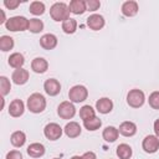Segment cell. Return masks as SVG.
<instances>
[{
    "label": "cell",
    "mask_w": 159,
    "mask_h": 159,
    "mask_svg": "<svg viewBox=\"0 0 159 159\" xmlns=\"http://www.w3.org/2000/svg\"><path fill=\"white\" fill-rule=\"evenodd\" d=\"M11 91V82L6 76H0V92L1 96L5 97Z\"/></svg>",
    "instance_id": "31"
},
{
    "label": "cell",
    "mask_w": 159,
    "mask_h": 159,
    "mask_svg": "<svg viewBox=\"0 0 159 159\" xmlns=\"http://www.w3.org/2000/svg\"><path fill=\"white\" fill-rule=\"evenodd\" d=\"M45 10H46V6L42 1H32L30 4V7H29V11L35 16L42 15L45 12Z\"/></svg>",
    "instance_id": "30"
},
{
    "label": "cell",
    "mask_w": 159,
    "mask_h": 159,
    "mask_svg": "<svg viewBox=\"0 0 159 159\" xmlns=\"http://www.w3.org/2000/svg\"><path fill=\"white\" fill-rule=\"evenodd\" d=\"M62 133H63V129L61 128L60 124L55 123V122H51V123H47L43 128V134L45 137L51 140V142H55V140H58L61 137H62Z\"/></svg>",
    "instance_id": "7"
},
{
    "label": "cell",
    "mask_w": 159,
    "mask_h": 159,
    "mask_svg": "<svg viewBox=\"0 0 159 159\" xmlns=\"http://www.w3.org/2000/svg\"><path fill=\"white\" fill-rule=\"evenodd\" d=\"M0 12H1L0 25H5V24H6V21H7V19H6V16H5V11H4V10H0Z\"/></svg>",
    "instance_id": "38"
},
{
    "label": "cell",
    "mask_w": 159,
    "mask_h": 159,
    "mask_svg": "<svg viewBox=\"0 0 159 159\" xmlns=\"http://www.w3.org/2000/svg\"><path fill=\"white\" fill-rule=\"evenodd\" d=\"M6 30L11 32H17V31H26L29 30V20L25 16H11L7 19L5 24Z\"/></svg>",
    "instance_id": "3"
},
{
    "label": "cell",
    "mask_w": 159,
    "mask_h": 159,
    "mask_svg": "<svg viewBox=\"0 0 159 159\" xmlns=\"http://www.w3.org/2000/svg\"><path fill=\"white\" fill-rule=\"evenodd\" d=\"M120 11L124 16L127 17H133L138 14L139 11V5L137 1L134 0H127L122 4V7H120Z\"/></svg>",
    "instance_id": "11"
},
{
    "label": "cell",
    "mask_w": 159,
    "mask_h": 159,
    "mask_svg": "<svg viewBox=\"0 0 159 159\" xmlns=\"http://www.w3.org/2000/svg\"><path fill=\"white\" fill-rule=\"evenodd\" d=\"M7 63H9L10 67H12V68H15V70L22 68V66H24V63H25V57H24V55L20 53V52H14V53H11V55L9 56Z\"/></svg>",
    "instance_id": "21"
},
{
    "label": "cell",
    "mask_w": 159,
    "mask_h": 159,
    "mask_svg": "<svg viewBox=\"0 0 159 159\" xmlns=\"http://www.w3.org/2000/svg\"><path fill=\"white\" fill-rule=\"evenodd\" d=\"M102 137H103V139H104L107 143H113V142H116V140L118 139V137H119V130H118V128H116V127H113V125H108V127H106V128L103 129Z\"/></svg>",
    "instance_id": "20"
},
{
    "label": "cell",
    "mask_w": 159,
    "mask_h": 159,
    "mask_svg": "<svg viewBox=\"0 0 159 159\" xmlns=\"http://www.w3.org/2000/svg\"><path fill=\"white\" fill-rule=\"evenodd\" d=\"M31 70L35 73H45L48 70V62L43 57H35L31 61Z\"/></svg>",
    "instance_id": "18"
},
{
    "label": "cell",
    "mask_w": 159,
    "mask_h": 159,
    "mask_svg": "<svg viewBox=\"0 0 159 159\" xmlns=\"http://www.w3.org/2000/svg\"><path fill=\"white\" fill-rule=\"evenodd\" d=\"M116 154L119 159H130L133 155V149L129 144L127 143H122L117 147L116 149Z\"/></svg>",
    "instance_id": "22"
},
{
    "label": "cell",
    "mask_w": 159,
    "mask_h": 159,
    "mask_svg": "<svg viewBox=\"0 0 159 159\" xmlns=\"http://www.w3.org/2000/svg\"><path fill=\"white\" fill-rule=\"evenodd\" d=\"M14 45H15V42H14V39L11 36L2 35L0 37V50L2 52H7V51L12 50L14 48Z\"/></svg>",
    "instance_id": "26"
},
{
    "label": "cell",
    "mask_w": 159,
    "mask_h": 159,
    "mask_svg": "<svg viewBox=\"0 0 159 159\" xmlns=\"http://www.w3.org/2000/svg\"><path fill=\"white\" fill-rule=\"evenodd\" d=\"M88 97V89L83 84H76L70 88L68 91V99L72 103H81L84 102Z\"/></svg>",
    "instance_id": "5"
},
{
    "label": "cell",
    "mask_w": 159,
    "mask_h": 159,
    "mask_svg": "<svg viewBox=\"0 0 159 159\" xmlns=\"http://www.w3.org/2000/svg\"><path fill=\"white\" fill-rule=\"evenodd\" d=\"M118 130L119 134H122L123 137H133L137 133V124L132 120H125L120 123Z\"/></svg>",
    "instance_id": "17"
},
{
    "label": "cell",
    "mask_w": 159,
    "mask_h": 159,
    "mask_svg": "<svg viewBox=\"0 0 159 159\" xmlns=\"http://www.w3.org/2000/svg\"><path fill=\"white\" fill-rule=\"evenodd\" d=\"M86 24H87V26H88L91 30H93V31H99V30H102V29L104 27L106 21H104V17H103L102 15H99V14H92V15H89V16L87 17Z\"/></svg>",
    "instance_id": "9"
},
{
    "label": "cell",
    "mask_w": 159,
    "mask_h": 159,
    "mask_svg": "<svg viewBox=\"0 0 159 159\" xmlns=\"http://www.w3.org/2000/svg\"><path fill=\"white\" fill-rule=\"evenodd\" d=\"M5 159H22V154H21V152L14 149V150H10L6 153Z\"/></svg>",
    "instance_id": "34"
},
{
    "label": "cell",
    "mask_w": 159,
    "mask_h": 159,
    "mask_svg": "<svg viewBox=\"0 0 159 159\" xmlns=\"http://www.w3.org/2000/svg\"><path fill=\"white\" fill-rule=\"evenodd\" d=\"M96 109L101 114H108L113 109V102L108 97H102L96 102Z\"/></svg>",
    "instance_id": "16"
},
{
    "label": "cell",
    "mask_w": 159,
    "mask_h": 159,
    "mask_svg": "<svg viewBox=\"0 0 159 159\" xmlns=\"http://www.w3.org/2000/svg\"><path fill=\"white\" fill-rule=\"evenodd\" d=\"M153 129H154L155 135L159 138V118L155 119V122H154V124H153Z\"/></svg>",
    "instance_id": "37"
},
{
    "label": "cell",
    "mask_w": 159,
    "mask_h": 159,
    "mask_svg": "<svg viewBox=\"0 0 159 159\" xmlns=\"http://www.w3.org/2000/svg\"><path fill=\"white\" fill-rule=\"evenodd\" d=\"M145 102V94L139 88H133L127 93V103L132 108H140Z\"/></svg>",
    "instance_id": "4"
},
{
    "label": "cell",
    "mask_w": 159,
    "mask_h": 159,
    "mask_svg": "<svg viewBox=\"0 0 159 159\" xmlns=\"http://www.w3.org/2000/svg\"><path fill=\"white\" fill-rule=\"evenodd\" d=\"M142 149L148 154H154L159 150V138L155 134H149L144 137L142 142Z\"/></svg>",
    "instance_id": "8"
},
{
    "label": "cell",
    "mask_w": 159,
    "mask_h": 159,
    "mask_svg": "<svg viewBox=\"0 0 159 159\" xmlns=\"http://www.w3.org/2000/svg\"><path fill=\"white\" fill-rule=\"evenodd\" d=\"M53 159H61V158H53Z\"/></svg>",
    "instance_id": "40"
},
{
    "label": "cell",
    "mask_w": 159,
    "mask_h": 159,
    "mask_svg": "<svg viewBox=\"0 0 159 159\" xmlns=\"http://www.w3.org/2000/svg\"><path fill=\"white\" fill-rule=\"evenodd\" d=\"M93 117H96V111L89 104H84L80 108V118L82 120H87V119L93 118Z\"/></svg>",
    "instance_id": "28"
},
{
    "label": "cell",
    "mask_w": 159,
    "mask_h": 159,
    "mask_svg": "<svg viewBox=\"0 0 159 159\" xmlns=\"http://www.w3.org/2000/svg\"><path fill=\"white\" fill-rule=\"evenodd\" d=\"M148 103L153 109H159V91H154L149 94Z\"/></svg>",
    "instance_id": "32"
},
{
    "label": "cell",
    "mask_w": 159,
    "mask_h": 159,
    "mask_svg": "<svg viewBox=\"0 0 159 159\" xmlns=\"http://www.w3.org/2000/svg\"><path fill=\"white\" fill-rule=\"evenodd\" d=\"M10 143L15 148H21L26 143V134L22 130H15L10 137Z\"/></svg>",
    "instance_id": "24"
},
{
    "label": "cell",
    "mask_w": 159,
    "mask_h": 159,
    "mask_svg": "<svg viewBox=\"0 0 159 159\" xmlns=\"http://www.w3.org/2000/svg\"><path fill=\"white\" fill-rule=\"evenodd\" d=\"M42 30H43V22H42V20H40L37 17H34V19H30L29 20V31L30 32H32V34H40Z\"/></svg>",
    "instance_id": "29"
},
{
    "label": "cell",
    "mask_w": 159,
    "mask_h": 159,
    "mask_svg": "<svg viewBox=\"0 0 159 159\" xmlns=\"http://www.w3.org/2000/svg\"><path fill=\"white\" fill-rule=\"evenodd\" d=\"M70 7L66 2H55L50 7V16L56 22H63L67 19H70Z\"/></svg>",
    "instance_id": "2"
},
{
    "label": "cell",
    "mask_w": 159,
    "mask_h": 159,
    "mask_svg": "<svg viewBox=\"0 0 159 159\" xmlns=\"http://www.w3.org/2000/svg\"><path fill=\"white\" fill-rule=\"evenodd\" d=\"M43 89L48 96L55 97L61 92V83L56 78H48L43 83Z\"/></svg>",
    "instance_id": "12"
},
{
    "label": "cell",
    "mask_w": 159,
    "mask_h": 159,
    "mask_svg": "<svg viewBox=\"0 0 159 159\" xmlns=\"http://www.w3.org/2000/svg\"><path fill=\"white\" fill-rule=\"evenodd\" d=\"M86 6H87V11H97L101 7V1L98 0H87L86 1Z\"/></svg>",
    "instance_id": "33"
},
{
    "label": "cell",
    "mask_w": 159,
    "mask_h": 159,
    "mask_svg": "<svg viewBox=\"0 0 159 159\" xmlns=\"http://www.w3.org/2000/svg\"><path fill=\"white\" fill-rule=\"evenodd\" d=\"M81 132H82V128H81L80 123H77V122H75V120L68 122V123L65 125V128H63V133H65L68 138H71V139L80 137V135H81Z\"/></svg>",
    "instance_id": "15"
},
{
    "label": "cell",
    "mask_w": 159,
    "mask_h": 159,
    "mask_svg": "<svg viewBox=\"0 0 159 159\" xmlns=\"http://www.w3.org/2000/svg\"><path fill=\"white\" fill-rule=\"evenodd\" d=\"M7 111H9V114H10L11 117L19 118V117H21V116L24 114V112H25V103H24L21 99L15 98V99H12V101L10 102Z\"/></svg>",
    "instance_id": "10"
},
{
    "label": "cell",
    "mask_w": 159,
    "mask_h": 159,
    "mask_svg": "<svg viewBox=\"0 0 159 159\" xmlns=\"http://www.w3.org/2000/svg\"><path fill=\"white\" fill-rule=\"evenodd\" d=\"M57 37L53 34H45L40 37V46L43 50H53L57 46Z\"/></svg>",
    "instance_id": "14"
},
{
    "label": "cell",
    "mask_w": 159,
    "mask_h": 159,
    "mask_svg": "<svg viewBox=\"0 0 159 159\" xmlns=\"http://www.w3.org/2000/svg\"><path fill=\"white\" fill-rule=\"evenodd\" d=\"M76 30H77V21H76L75 19L70 17V19H67L66 21L62 22V31H63L65 34L72 35V34L76 32Z\"/></svg>",
    "instance_id": "27"
},
{
    "label": "cell",
    "mask_w": 159,
    "mask_h": 159,
    "mask_svg": "<svg viewBox=\"0 0 159 159\" xmlns=\"http://www.w3.org/2000/svg\"><path fill=\"white\" fill-rule=\"evenodd\" d=\"M19 5H20L19 0H5L4 1V6L6 9H9V10H15Z\"/></svg>",
    "instance_id": "35"
},
{
    "label": "cell",
    "mask_w": 159,
    "mask_h": 159,
    "mask_svg": "<svg viewBox=\"0 0 159 159\" xmlns=\"http://www.w3.org/2000/svg\"><path fill=\"white\" fill-rule=\"evenodd\" d=\"M57 114L62 119H72L76 116V107L71 101H63L57 107Z\"/></svg>",
    "instance_id": "6"
},
{
    "label": "cell",
    "mask_w": 159,
    "mask_h": 159,
    "mask_svg": "<svg viewBox=\"0 0 159 159\" xmlns=\"http://www.w3.org/2000/svg\"><path fill=\"white\" fill-rule=\"evenodd\" d=\"M102 125V120L96 116L93 118H89L87 120H83V127L88 130V132H94L97 129H99Z\"/></svg>",
    "instance_id": "25"
},
{
    "label": "cell",
    "mask_w": 159,
    "mask_h": 159,
    "mask_svg": "<svg viewBox=\"0 0 159 159\" xmlns=\"http://www.w3.org/2000/svg\"><path fill=\"white\" fill-rule=\"evenodd\" d=\"M70 11L75 15H82L84 11H87V6H86V1L83 0H72L68 4Z\"/></svg>",
    "instance_id": "23"
},
{
    "label": "cell",
    "mask_w": 159,
    "mask_h": 159,
    "mask_svg": "<svg viewBox=\"0 0 159 159\" xmlns=\"http://www.w3.org/2000/svg\"><path fill=\"white\" fill-rule=\"evenodd\" d=\"M82 159H97V155H96V153L94 152H86V153H83V155H82Z\"/></svg>",
    "instance_id": "36"
},
{
    "label": "cell",
    "mask_w": 159,
    "mask_h": 159,
    "mask_svg": "<svg viewBox=\"0 0 159 159\" xmlns=\"http://www.w3.org/2000/svg\"><path fill=\"white\" fill-rule=\"evenodd\" d=\"M70 159H82V155H73V157H71Z\"/></svg>",
    "instance_id": "39"
},
{
    "label": "cell",
    "mask_w": 159,
    "mask_h": 159,
    "mask_svg": "<svg viewBox=\"0 0 159 159\" xmlns=\"http://www.w3.org/2000/svg\"><path fill=\"white\" fill-rule=\"evenodd\" d=\"M29 77H30V73L27 70H25L24 67L22 68H17V70H14L12 75H11V80L17 86H22L25 84L27 81H29Z\"/></svg>",
    "instance_id": "13"
},
{
    "label": "cell",
    "mask_w": 159,
    "mask_h": 159,
    "mask_svg": "<svg viewBox=\"0 0 159 159\" xmlns=\"http://www.w3.org/2000/svg\"><path fill=\"white\" fill-rule=\"evenodd\" d=\"M26 152H27V154H29L31 158H35V159H36V158L43 157L46 149H45V145H43V144L36 142V143H31V144L27 147Z\"/></svg>",
    "instance_id": "19"
},
{
    "label": "cell",
    "mask_w": 159,
    "mask_h": 159,
    "mask_svg": "<svg viewBox=\"0 0 159 159\" xmlns=\"http://www.w3.org/2000/svg\"><path fill=\"white\" fill-rule=\"evenodd\" d=\"M26 106H27V109L31 113L39 114V113H42L46 109L47 103H46V98L41 93L35 92V93H32V94L29 96L27 102H26Z\"/></svg>",
    "instance_id": "1"
}]
</instances>
